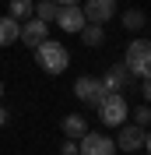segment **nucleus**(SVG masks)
<instances>
[{
	"label": "nucleus",
	"mask_w": 151,
	"mask_h": 155,
	"mask_svg": "<svg viewBox=\"0 0 151 155\" xmlns=\"http://www.w3.org/2000/svg\"><path fill=\"white\" fill-rule=\"evenodd\" d=\"M53 21H56V25L67 32V35H74V32L85 28V11H81V4H70V7H60Z\"/></svg>",
	"instance_id": "nucleus-8"
},
{
	"label": "nucleus",
	"mask_w": 151,
	"mask_h": 155,
	"mask_svg": "<svg viewBox=\"0 0 151 155\" xmlns=\"http://www.w3.org/2000/svg\"><path fill=\"white\" fill-rule=\"evenodd\" d=\"M60 152H63V155H77V141H74V137H67V141H63V148H60Z\"/></svg>",
	"instance_id": "nucleus-18"
},
{
	"label": "nucleus",
	"mask_w": 151,
	"mask_h": 155,
	"mask_svg": "<svg viewBox=\"0 0 151 155\" xmlns=\"http://www.w3.org/2000/svg\"><path fill=\"white\" fill-rule=\"evenodd\" d=\"M0 99H4V81H0Z\"/></svg>",
	"instance_id": "nucleus-21"
},
{
	"label": "nucleus",
	"mask_w": 151,
	"mask_h": 155,
	"mask_svg": "<svg viewBox=\"0 0 151 155\" xmlns=\"http://www.w3.org/2000/svg\"><path fill=\"white\" fill-rule=\"evenodd\" d=\"M123 67L130 71V78H148V71H151V42L148 39H133L127 46Z\"/></svg>",
	"instance_id": "nucleus-2"
},
{
	"label": "nucleus",
	"mask_w": 151,
	"mask_h": 155,
	"mask_svg": "<svg viewBox=\"0 0 151 155\" xmlns=\"http://www.w3.org/2000/svg\"><path fill=\"white\" fill-rule=\"evenodd\" d=\"M56 11H60V4H56V0H35V7H32V18H39V21H46V25H53Z\"/></svg>",
	"instance_id": "nucleus-13"
},
{
	"label": "nucleus",
	"mask_w": 151,
	"mask_h": 155,
	"mask_svg": "<svg viewBox=\"0 0 151 155\" xmlns=\"http://www.w3.org/2000/svg\"><path fill=\"white\" fill-rule=\"evenodd\" d=\"M32 7H35V0H11V18L14 21H28Z\"/></svg>",
	"instance_id": "nucleus-16"
},
{
	"label": "nucleus",
	"mask_w": 151,
	"mask_h": 155,
	"mask_svg": "<svg viewBox=\"0 0 151 155\" xmlns=\"http://www.w3.org/2000/svg\"><path fill=\"white\" fill-rule=\"evenodd\" d=\"M63 134H67V137H81V134H88V120H85L81 113L63 116Z\"/></svg>",
	"instance_id": "nucleus-14"
},
{
	"label": "nucleus",
	"mask_w": 151,
	"mask_h": 155,
	"mask_svg": "<svg viewBox=\"0 0 151 155\" xmlns=\"http://www.w3.org/2000/svg\"><path fill=\"white\" fill-rule=\"evenodd\" d=\"M98 116H102V127H120L127 124V113H130V106H127V99L120 95V92H105V99L98 102Z\"/></svg>",
	"instance_id": "nucleus-3"
},
{
	"label": "nucleus",
	"mask_w": 151,
	"mask_h": 155,
	"mask_svg": "<svg viewBox=\"0 0 151 155\" xmlns=\"http://www.w3.org/2000/svg\"><path fill=\"white\" fill-rule=\"evenodd\" d=\"M7 120H11V116H7V109H4V106H0V127H4V124H7Z\"/></svg>",
	"instance_id": "nucleus-19"
},
{
	"label": "nucleus",
	"mask_w": 151,
	"mask_h": 155,
	"mask_svg": "<svg viewBox=\"0 0 151 155\" xmlns=\"http://www.w3.org/2000/svg\"><path fill=\"white\" fill-rule=\"evenodd\" d=\"M98 81H102L105 92H120V95H123V88L130 85V71L123 67V64H116V67H109L102 78H98Z\"/></svg>",
	"instance_id": "nucleus-10"
},
{
	"label": "nucleus",
	"mask_w": 151,
	"mask_h": 155,
	"mask_svg": "<svg viewBox=\"0 0 151 155\" xmlns=\"http://www.w3.org/2000/svg\"><path fill=\"white\" fill-rule=\"evenodd\" d=\"M77 35H81V42H85V46H102L105 42V25H95V21H85V28L77 32Z\"/></svg>",
	"instance_id": "nucleus-11"
},
{
	"label": "nucleus",
	"mask_w": 151,
	"mask_h": 155,
	"mask_svg": "<svg viewBox=\"0 0 151 155\" xmlns=\"http://www.w3.org/2000/svg\"><path fill=\"white\" fill-rule=\"evenodd\" d=\"M18 28H21V21H14L11 14H7V18H0V46L18 42Z\"/></svg>",
	"instance_id": "nucleus-15"
},
{
	"label": "nucleus",
	"mask_w": 151,
	"mask_h": 155,
	"mask_svg": "<svg viewBox=\"0 0 151 155\" xmlns=\"http://www.w3.org/2000/svg\"><path fill=\"white\" fill-rule=\"evenodd\" d=\"M60 7H70V4H81V0H56Z\"/></svg>",
	"instance_id": "nucleus-20"
},
{
	"label": "nucleus",
	"mask_w": 151,
	"mask_h": 155,
	"mask_svg": "<svg viewBox=\"0 0 151 155\" xmlns=\"http://www.w3.org/2000/svg\"><path fill=\"white\" fill-rule=\"evenodd\" d=\"M116 130H120V134L113 137V145H116V148H123L127 155L144 152V148H148V127H137V124H120Z\"/></svg>",
	"instance_id": "nucleus-4"
},
{
	"label": "nucleus",
	"mask_w": 151,
	"mask_h": 155,
	"mask_svg": "<svg viewBox=\"0 0 151 155\" xmlns=\"http://www.w3.org/2000/svg\"><path fill=\"white\" fill-rule=\"evenodd\" d=\"M85 21H95V25H105V21H113L116 14V0H85Z\"/></svg>",
	"instance_id": "nucleus-9"
},
{
	"label": "nucleus",
	"mask_w": 151,
	"mask_h": 155,
	"mask_svg": "<svg viewBox=\"0 0 151 155\" xmlns=\"http://www.w3.org/2000/svg\"><path fill=\"white\" fill-rule=\"evenodd\" d=\"M77 155H116V145L109 134H81V141H77Z\"/></svg>",
	"instance_id": "nucleus-6"
},
{
	"label": "nucleus",
	"mask_w": 151,
	"mask_h": 155,
	"mask_svg": "<svg viewBox=\"0 0 151 155\" xmlns=\"http://www.w3.org/2000/svg\"><path fill=\"white\" fill-rule=\"evenodd\" d=\"M120 25H123L127 32H141L144 25H148V14H144L141 7H127V11H123V21H120Z\"/></svg>",
	"instance_id": "nucleus-12"
},
{
	"label": "nucleus",
	"mask_w": 151,
	"mask_h": 155,
	"mask_svg": "<svg viewBox=\"0 0 151 155\" xmlns=\"http://www.w3.org/2000/svg\"><path fill=\"white\" fill-rule=\"evenodd\" d=\"M18 39L25 42V46H32V49H35L39 42H46V39H49V25H46V21H39V18H28V21H21Z\"/></svg>",
	"instance_id": "nucleus-7"
},
{
	"label": "nucleus",
	"mask_w": 151,
	"mask_h": 155,
	"mask_svg": "<svg viewBox=\"0 0 151 155\" xmlns=\"http://www.w3.org/2000/svg\"><path fill=\"white\" fill-rule=\"evenodd\" d=\"M133 155H144V152H133Z\"/></svg>",
	"instance_id": "nucleus-22"
},
{
	"label": "nucleus",
	"mask_w": 151,
	"mask_h": 155,
	"mask_svg": "<svg viewBox=\"0 0 151 155\" xmlns=\"http://www.w3.org/2000/svg\"><path fill=\"white\" fill-rule=\"evenodd\" d=\"M148 120H151V109L148 106H137V109H133V124H137V127H148Z\"/></svg>",
	"instance_id": "nucleus-17"
},
{
	"label": "nucleus",
	"mask_w": 151,
	"mask_h": 155,
	"mask_svg": "<svg viewBox=\"0 0 151 155\" xmlns=\"http://www.w3.org/2000/svg\"><path fill=\"white\" fill-rule=\"evenodd\" d=\"M74 95L81 99L85 106H98V102L105 99V88H102V81H98L95 74H81L74 81Z\"/></svg>",
	"instance_id": "nucleus-5"
},
{
	"label": "nucleus",
	"mask_w": 151,
	"mask_h": 155,
	"mask_svg": "<svg viewBox=\"0 0 151 155\" xmlns=\"http://www.w3.org/2000/svg\"><path fill=\"white\" fill-rule=\"evenodd\" d=\"M32 53H35V64L46 71V74H63L67 64H70V53H67V46H63V42H56V39L39 42Z\"/></svg>",
	"instance_id": "nucleus-1"
}]
</instances>
